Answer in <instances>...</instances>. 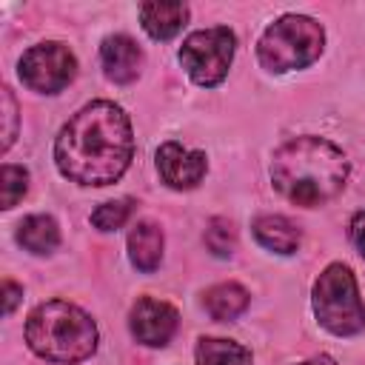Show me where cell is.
<instances>
[{"instance_id":"obj_1","label":"cell","mask_w":365,"mask_h":365,"mask_svg":"<svg viewBox=\"0 0 365 365\" xmlns=\"http://www.w3.org/2000/svg\"><path fill=\"white\" fill-rule=\"evenodd\" d=\"M134 157V131L128 114L111 100L83 106L54 140L60 174L77 185L117 182Z\"/></svg>"},{"instance_id":"obj_6","label":"cell","mask_w":365,"mask_h":365,"mask_svg":"<svg viewBox=\"0 0 365 365\" xmlns=\"http://www.w3.org/2000/svg\"><path fill=\"white\" fill-rule=\"evenodd\" d=\"M234 51H237V37L231 29L225 26H214V29H200V31H191L177 57L182 63V68L188 71V77L202 86V88H214L225 80L228 68H231V60H234Z\"/></svg>"},{"instance_id":"obj_3","label":"cell","mask_w":365,"mask_h":365,"mask_svg":"<svg viewBox=\"0 0 365 365\" xmlns=\"http://www.w3.org/2000/svg\"><path fill=\"white\" fill-rule=\"evenodd\" d=\"M26 342L48 362L74 365L97 351V325L83 308L66 299H48L29 314Z\"/></svg>"},{"instance_id":"obj_7","label":"cell","mask_w":365,"mask_h":365,"mask_svg":"<svg viewBox=\"0 0 365 365\" xmlns=\"http://www.w3.org/2000/svg\"><path fill=\"white\" fill-rule=\"evenodd\" d=\"M17 74L26 88H31L37 94H57L74 80L77 57L66 43L46 40V43H37L29 51H23V57L17 63Z\"/></svg>"},{"instance_id":"obj_23","label":"cell","mask_w":365,"mask_h":365,"mask_svg":"<svg viewBox=\"0 0 365 365\" xmlns=\"http://www.w3.org/2000/svg\"><path fill=\"white\" fill-rule=\"evenodd\" d=\"M297 365H336V359H334V356H328V354H319V356H311V359L297 362Z\"/></svg>"},{"instance_id":"obj_12","label":"cell","mask_w":365,"mask_h":365,"mask_svg":"<svg viewBox=\"0 0 365 365\" xmlns=\"http://www.w3.org/2000/svg\"><path fill=\"white\" fill-rule=\"evenodd\" d=\"M251 231H254V240L265 248V251H274V254H294L299 248V228L282 217V214H259L254 222H251Z\"/></svg>"},{"instance_id":"obj_4","label":"cell","mask_w":365,"mask_h":365,"mask_svg":"<svg viewBox=\"0 0 365 365\" xmlns=\"http://www.w3.org/2000/svg\"><path fill=\"white\" fill-rule=\"evenodd\" d=\"M325 48V29L308 14L277 17L257 43V60L271 74H285L311 66Z\"/></svg>"},{"instance_id":"obj_14","label":"cell","mask_w":365,"mask_h":365,"mask_svg":"<svg viewBox=\"0 0 365 365\" xmlns=\"http://www.w3.org/2000/svg\"><path fill=\"white\" fill-rule=\"evenodd\" d=\"M17 242L31 254H51L60 245V225L48 214H31L17 225Z\"/></svg>"},{"instance_id":"obj_15","label":"cell","mask_w":365,"mask_h":365,"mask_svg":"<svg viewBox=\"0 0 365 365\" xmlns=\"http://www.w3.org/2000/svg\"><path fill=\"white\" fill-rule=\"evenodd\" d=\"M248 302H251V297H248V291H245L240 282H220V285H211V288L202 294L205 311H208L214 319H220V322L237 319V317L248 308Z\"/></svg>"},{"instance_id":"obj_5","label":"cell","mask_w":365,"mask_h":365,"mask_svg":"<svg viewBox=\"0 0 365 365\" xmlns=\"http://www.w3.org/2000/svg\"><path fill=\"white\" fill-rule=\"evenodd\" d=\"M317 322L334 336H354L365 328V302L354 271L345 262H331L311 288Z\"/></svg>"},{"instance_id":"obj_18","label":"cell","mask_w":365,"mask_h":365,"mask_svg":"<svg viewBox=\"0 0 365 365\" xmlns=\"http://www.w3.org/2000/svg\"><path fill=\"white\" fill-rule=\"evenodd\" d=\"M29 191V171L23 165H11L6 163L0 168V205L3 208H14Z\"/></svg>"},{"instance_id":"obj_17","label":"cell","mask_w":365,"mask_h":365,"mask_svg":"<svg viewBox=\"0 0 365 365\" xmlns=\"http://www.w3.org/2000/svg\"><path fill=\"white\" fill-rule=\"evenodd\" d=\"M131 211H134V200H128V197L108 200V202H103V205H97L91 211V225L97 231H117V228H123L128 222Z\"/></svg>"},{"instance_id":"obj_8","label":"cell","mask_w":365,"mask_h":365,"mask_svg":"<svg viewBox=\"0 0 365 365\" xmlns=\"http://www.w3.org/2000/svg\"><path fill=\"white\" fill-rule=\"evenodd\" d=\"M177 322H180L177 308L154 297H140L128 311V328L134 339L145 348L168 345L171 336L177 334Z\"/></svg>"},{"instance_id":"obj_10","label":"cell","mask_w":365,"mask_h":365,"mask_svg":"<svg viewBox=\"0 0 365 365\" xmlns=\"http://www.w3.org/2000/svg\"><path fill=\"white\" fill-rule=\"evenodd\" d=\"M143 48L128 37V34H108L100 46V63H103V74L117 83V86H128L140 77L143 71Z\"/></svg>"},{"instance_id":"obj_2","label":"cell","mask_w":365,"mask_h":365,"mask_svg":"<svg viewBox=\"0 0 365 365\" xmlns=\"http://www.w3.org/2000/svg\"><path fill=\"white\" fill-rule=\"evenodd\" d=\"M271 182L294 205L317 208L348 182V157L325 137H294L271 157Z\"/></svg>"},{"instance_id":"obj_11","label":"cell","mask_w":365,"mask_h":365,"mask_svg":"<svg viewBox=\"0 0 365 365\" xmlns=\"http://www.w3.org/2000/svg\"><path fill=\"white\" fill-rule=\"evenodd\" d=\"M163 245H165L163 228L151 220H140L128 231V259H131V265L143 274L157 271L160 262H163Z\"/></svg>"},{"instance_id":"obj_16","label":"cell","mask_w":365,"mask_h":365,"mask_svg":"<svg viewBox=\"0 0 365 365\" xmlns=\"http://www.w3.org/2000/svg\"><path fill=\"white\" fill-rule=\"evenodd\" d=\"M197 365H251L254 356L245 345L222 336H202L197 342Z\"/></svg>"},{"instance_id":"obj_19","label":"cell","mask_w":365,"mask_h":365,"mask_svg":"<svg viewBox=\"0 0 365 365\" xmlns=\"http://www.w3.org/2000/svg\"><path fill=\"white\" fill-rule=\"evenodd\" d=\"M205 245L214 257H231L237 251V231H234L231 220L214 217L205 228Z\"/></svg>"},{"instance_id":"obj_21","label":"cell","mask_w":365,"mask_h":365,"mask_svg":"<svg viewBox=\"0 0 365 365\" xmlns=\"http://www.w3.org/2000/svg\"><path fill=\"white\" fill-rule=\"evenodd\" d=\"M351 242L356 245V251L365 257V211H356L351 217Z\"/></svg>"},{"instance_id":"obj_22","label":"cell","mask_w":365,"mask_h":365,"mask_svg":"<svg viewBox=\"0 0 365 365\" xmlns=\"http://www.w3.org/2000/svg\"><path fill=\"white\" fill-rule=\"evenodd\" d=\"M20 297H23V288H20L17 282L6 279V282H3V299H6L3 311H6V314H11V311H14V305L20 302Z\"/></svg>"},{"instance_id":"obj_20","label":"cell","mask_w":365,"mask_h":365,"mask_svg":"<svg viewBox=\"0 0 365 365\" xmlns=\"http://www.w3.org/2000/svg\"><path fill=\"white\" fill-rule=\"evenodd\" d=\"M0 103H3V151L11 148L14 134H17V103L11 97V88H0Z\"/></svg>"},{"instance_id":"obj_13","label":"cell","mask_w":365,"mask_h":365,"mask_svg":"<svg viewBox=\"0 0 365 365\" xmlns=\"http://www.w3.org/2000/svg\"><path fill=\"white\" fill-rule=\"evenodd\" d=\"M188 20L185 3H143L140 23L151 40H171Z\"/></svg>"},{"instance_id":"obj_9","label":"cell","mask_w":365,"mask_h":365,"mask_svg":"<svg viewBox=\"0 0 365 365\" xmlns=\"http://www.w3.org/2000/svg\"><path fill=\"white\" fill-rule=\"evenodd\" d=\"M205 171H208V160L202 151H191L174 140H168L157 148V174L174 191L197 188L202 182Z\"/></svg>"}]
</instances>
